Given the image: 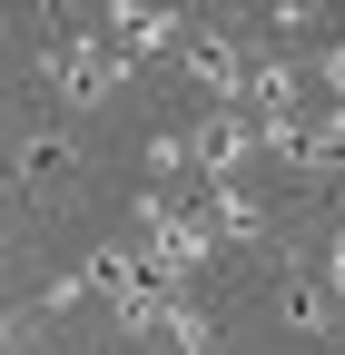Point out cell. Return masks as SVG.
Masks as SVG:
<instances>
[{
	"label": "cell",
	"instance_id": "cell-1",
	"mask_svg": "<svg viewBox=\"0 0 345 355\" xmlns=\"http://www.w3.org/2000/svg\"><path fill=\"white\" fill-rule=\"evenodd\" d=\"M128 69H139V60H128L118 40L99 30V40H69V50H50V69H39V79H50V99H60V109H99Z\"/></svg>",
	"mask_w": 345,
	"mask_h": 355
},
{
	"label": "cell",
	"instance_id": "cell-2",
	"mask_svg": "<svg viewBox=\"0 0 345 355\" xmlns=\"http://www.w3.org/2000/svg\"><path fill=\"white\" fill-rule=\"evenodd\" d=\"M99 30L118 40L128 60H148V50H178V60H188V40H197L178 10H139V0H128V10H99Z\"/></svg>",
	"mask_w": 345,
	"mask_h": 355
},
{
	"label": "cell",
	"instance_id": "cell-3",
	"mask_svg": "<svg viewBox=\"0 0 345 355\" xmlns=\"http://www.w3.org/2000/svg\"><path fill=\"white\" fill-rule=\"evenodd\" d=\"M316 89H326L335 119H345V40H335V50H316Z\"/></svg>",
	"mask_w": 345,
	"mask_h": 355
},
{
	"label": "cell",
	"instance_id": "cell-4",
	"mask_svg": "<svg viewBox=\"0 0 345 355\" xmlns=\"http://www.w3.org/2000/svg\"><path fill=\"white\" fill-rule=\"evenodd\" d=\"M326 277H335V286H345V237H335V257H326Z\"/></svg>",
	"mask_w": 345,
	"mask_h": 355
}]
</instances>
